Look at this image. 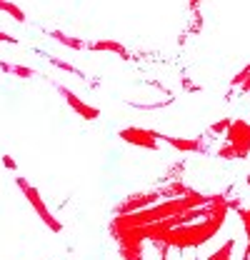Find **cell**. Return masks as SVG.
<instances>
[{"label": "cell", "mask_w": 250, "mask_h": 260, "mask_svg": "<svg viewBox=\"0 0 250 260\" xmlns=\"http://www.w3.org/2000/svg\"><path fill=\"white\" fill-rule=\"evenodd\" d=\"M15 183H18V188L23 190V195L28 198V203L33 205V210L38 213V218H40V220H43L45 225L50 228L53 233H60V230H63V223L58 220V218H55V215H53V213H50V210H48V205H45V200L40 198V193H38V190L33 188V185L28 183V180H25V178H18Z\"/></svg>", "instance_id": "cell-1"}, {"label": "cell", "mask_w": 250, "mask_h": 260, "mask_svg": "<svg viewBox=\"0 0 250 260\" xmlns=\"http://www.w3.org/2000/svg\"><path fill=\"white\" fill-rule=\"evenodd\" d=\"M118 138L133 145V148H140V150H158V130H148V128H138V125H128L118 133Z\"/></svg>", "instance_id": "cell-2"}, {"label": "cell", "mask_w": 250, "mask_h": 260, "mask_svg": "<svg viewBox=\"0 0 250 260\" xmlns=\"http://www.w3.org/2000/svg\"><path fill=\"white\" fill-rule=\"evenodd\" d=\"M225 135H228V143L235 148L238 160L248 158V155H250V123H248V120H243V118L233 120Z\"/></svg>", "instance_id": "cell-3"}, {"label": "cell", "mask_w": 250, "mask_h": 260, "mask_svg": "<svg viewBox=\"0 0 250 260\" xmlns=\"http://www.w3.org/2000/svg\"><path fill=\"white\" fill-rule=\"evenodd\" d=\"M158 200H163V198H160V190H150V193H133V195H128L123 203H118L113 213H115V215H128V213L143 210V208H148V205H155Z\"/></svg>", "instance_id": "cell-4"}, {"label": "cell", "mask_w": 250, "mask_h": 260, "mask_svg": "<svg viewBox=\"0 0 250 260\" xmlns=\"http://www.w3.org/2000/svg\"><path fill=\"white\" fill-rule=\"evenodd\" d=\"M55 88H58V93L65 98V103H68V105H70L83 120H98V118H100V110L93 108V105H88L85 100H80L70 88H65V85H55Z\"/></svg>", "instance_id": "cell-5"}, {"label": "cell", "mask_w": 250, "mask_h": 260, "mask_svg": "<svg viewBox=\"0 0 250 260\" xmlns=\"http://www.w3.org/2000/svg\"><path fill=\"white\" fill-rule=\"evenodd\" d=\"M158 138L180 153H205L208 150V143L203 138H175V135H163V133H158Z\"/></svg>", "instance_id": "cell-6"}, {"label": "cell", "mask_w": 250, "mask_h": 260, "mask_svg": "<svg viewBox=\"0 0 250 260\" xmlns=\"http://www.w3.org/2000/svg\"><path fill=\"white\" fill-rule=\"evenodd\" d=\"M88 50H93V53H113V55H120L125 60H133V53L118 40H93V43H88Z\"/></svg>", "instance_id": "cell-7"}, {"label": "cell", "mask_w": 250, "mask_h": 260, "mask_svg": "<svg viewBox=\"0 0 250 260\" xmlns=\"http://www.w3.org/2000/svg\"><path fill=\"white\" fill-rule=\"evenodd\" d=\"M48 35H50L53 40H58L60 45L70 48V50H88V43H85V40H80V38L65 35V32H60V30H48Z\"/></svg>", "instance_id": "cell-8"}, {"label": "cell", "mask_w": 250, "mask_h": 260, "mask_svg": "<svg viewBox=\"0 0 250 260\" xmlns=\"http://www.w3.org/2000/svg\"><path fill=\"white\" fill-rule=\"evenodd\" d=\"M195 193L190 185H185V183H180V180H175V183H168L165 188H160V198L163 200H168V198H183V195H190Z\"/></svg>", "instance_id": "cell-9"}, {"label": "cell", "mask_w": 250, "mask_h": 260, "mask_svg": "<svg viewBox=\"0 0 250 260\" xmlns=\"http://www.w3.org/2000/svg\"><path fill=\"white\" fill-rule=\"evenodd\" d=\"M230 85H233V88H240V93H250V63L245 65L240 73L233 75Z\"/></svg>", "instance_id": "cell-10"}, {"label": "cell", "mask_w": 250, "mask_h": 260, "mask_svg": "<svg viewBox=\"0 0 250 260\" xmlns=\"http://www.w3.org/2000/svg\"><path fill=\"white\" fill-rule=\"evenodd\" d=\"M233 253H235V240L230 238V240H225V243L220 245L215 253H210L208 260H233Z\"/></svg>", "instance_id": "cell-11"}, {"label": "cell", "mask_w": 250, "mask_h": 260, "mask_svg": "<svg viewBox=\"0 0 250 260\" xmlns=\"http://www.w3.org/2000/svg\"><path fill=\"white\" fill-rule=\"evenodd\" d=\"M0 68H3L5 73L18 75V78H35V70L28 68V65H15V63H5V60H0Z\"/></svg>", "instance_id": "cell-12"}, {"label": "cell", "mask_w": 250, "mask_h": 260, "mask_svg": "<svg viewBox=\"0 0 250 260\" xmlns=\"http://www.w3.org/2000/svg\"><path fill=\"white\" fill-rule=\"evenodd\" d=\"M0 10L3 13H8L13 20H18V23H25V13L15 5V3H10V0H0Z\"/></svg>", "instance_id": "cell-13"}, {"label": "cell", "mask_w": 250, "mask_h": 260, "mask_svg": "<svg viewBox=\"0 0 250 260\" xmlns=\"http://www.w3.org/2000/svg\"><path fill=\"white\" fill-rule=\"evenodd\" d=\"M200 30H203V15H200V10H193L190 13V23H188V32L198 35Z\"/></svg>", "instance_id": "cell-14"}, {"label": "cell", "mask_w": 250, "mask_h": 260, "mask_svg": "<svg viewBox=\"0 0 250 260\" xmlns=\"http://www.w3.org/2000/svg\"><path fill=\"white\" fill-rule=\"evenodd\" d=\"M230 123H233L230 118H223V120H218V123H213V125H210L208 130H210V135H220V133H228Z\"/></svg>", "instance_id": "cell-15"}, {"label": "cell", "mask_w": 250, "mask_h": 260, "mask_svg": "<svg viewBox=\"0 0 250 260\" xmlns=\"http://www.w3.org/2000/svg\"><path fill=\"white\" fill-rule=\"evenodd\" d=\"M218 158H223V160H238V153H235V148L228 143V145H223L218 150Z\"/></svg>", "instance_id": "cell-16"}, {"label": "cell", "mask_w": 250, "mask_h": 260, "mask_svg": "<svg viewBox=\"0 0 250 260\" xmlns=\"http://www.w3.org/2000/svg\"><path fill=\"white\" fill-rule=\"evenodd\" d=\"M50 63L55 65V68H60V70H68V73H73V75H80L83 78V73L75 68V65H70V63H65V60H58V58H50Z\"/></svg>", "instance_id": "cell-17"}, {"label": "cell", "mask_w": 250, "mask_h": 260, "mask_svg": "<svg viewBox=\"0 0 250 260\" xmlns=\"http://www.w3.org/2000/svg\"><path fill=\"white\" fill-rule=\"evenodd\" d=\"M243 223H245V233H248V250H245V260L250 258V210H238Z\"/></svg>", "instance_id": "cell-18"}, {"label": "cell", "mask_w": 250, "mask_h": 260, "mask_svg": "<svg viewBox=\"0 0 250 260\" xmlns=\"http://www.w3.org/2000/svg\"><path fill=\"white\" fill-rule=\"evenodd\" d=\"M3 165H5V168H8V170H18V162L13 160V158H10V155H3Z\"/></svg>", "instance_id": "cell-19"}, {"label": "cell", "mask_w": 250, "mask_h": 260, "mask_svg": "<svg viewBox=\"0 0 250 260\" xmlns=\"http://www.w3.org/2000/svg\"><path fill=\"white\" fill-rule=\"evenodd\" d=\"M0 43H10V45H18V38H13V35H8V32L0 30Z\"/></svg>", "instance_id": "cell-20"}, {"label": "cell", "mask_w": 250, "mask_h": 260, "mask_svg": "<svg viewBox=\"0 0 250 260\" xmlns=\"http://www.w3.org/2000/svg\"><path fill=\"white\" fill-rule=\"evenodd\" d=\"M200 3H203V0H188V5H190V13H193V10H198V8H200Z\"/></svg>", "instance_id": "cell-21"}, {"label": "cell", "mask_w": 250, "mask_h": 260, "mask_svg": "<svg viewBox=\"0 0 250 260\" xmlns=\"http://www.w3.org/2000/svg\"><path fill=\"white\" fill-rule=\"evenodd\" d=\"M195 260H200V258H198V255H195Z\"/></svg>", "instance_id": "cell-22"}]
</instances>
